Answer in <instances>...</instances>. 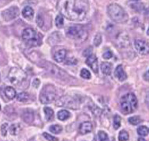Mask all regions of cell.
<instances>
[{
    "mask_svg": "<svg viewBox=\"0 0 149 141\" xmlns=\"http://www.w3.org/2000/svg\"><path fill=\"white\" fill-rule=\"evenodd\" d=\"M57 8L63 16L71 21H83L89 5L87 0H58Z\"/></svg>",
    "mask_w": 149,
    "mask_h": 141,
    "instance_id": "cell-1",
    "label": "cell"
},
{
    "mask_svg": "<svg viewBox=\"0 0 149 141\" xmlns=\"http://www.w3.org/2000/svg\"><path fill=\"white\" fill-rule=\"evenodd\" d=\"M107 14L114 22L117 23H124L127 22L128 15L122 6L116 3L110 4L107 7Z\"/></svg>",
    "mask_w": 149,
    "mask_h": 141,
    "instance_id": "cell-2",
    "label": "cell"
},
{
    "mask_svg": "<svg viewBox=\"0 0 149 141\" xmlns=\"http://www.w3.org/2000/svg\"><path fill=\"white\" fill-rule=\"evenodd\" d=\"M120 104L123 114H132L137 108V99L133 94L129 93L127 94L122 96Z\"/></svg>",
    "mask_w": 149,
    "mask_h": 141,
    "instance_id": "cell-3",
    "label": "cell"
},
{
    "mask_svg": "<svg viewBox=\"0 0 149 141\" xmlns=\"http://www.w3.org/2000/svg\"><path fill=\"white\" fill-rule=\"evenodd\" d=\"M66 36L71 39L84 41L88 37V32L81 25H72L66 30Z\"/></svg>",
    "mask_w": 149,
    "mask_h": 141,
    "instance_id": "cell-4",
    "label": "cell"
},
{
    "mask_svg": "<svg viewBox=\"0 0 149 141\" xmlns=\"http://www.w3.org/2000/svg\"><path fill=\"white\" fill-rule=\"evenodd\" d=\"M8 78L11 83L14 85H19L26 79L27 75L21 68H11L9 72Z\"/></svg>",
    "mask_w": 149,
    "mask_h": 141,
    "instance_id": "cell-5",
    "label": "cell"
},
{
    "mask_svg": "<svg viewBox=\"0 0 149 141\" xmlns=\"http://www.w3.org/2000/svg\"><path fill=\"white\" fill-rule=\"evenodd\" d=\"M55 96H56V92L54 87L52 85H47L43 87V89L41 91L40 101L43 104L52 103L54 100Z\"/></svg>",
    "mask_w": 149,
    "mask_h": 141,
    "instance_id": "cell-6",
    "label": "cell"
},
{
    "mask_svg": "<svg viewBox=\"0 0 149 141\" xmlns=\"http://www.w3.org/2000/svg\"><path fill=\"white\" fill-rule=\"evenodd\" d=\"M56 105L58 106H64V107H68V108H71L73 109H77L79 106L77 102L70 96H65V97L58 99L56 102Z\"/></svg>",
    "mask_w": 149,
    "mask_h": 141,
    "instance_id": "cell-7",
    "label": "cell"
},
{
    "mask_svg": "<svg viewBox=\"0 0 149 141\" xmlns=\"http://www.w3.org/2000/svg\"><path fill=\"white\" fill-rule=\"evenodd\" d=\"M22 38L27 42H35L38 40L37 32L32 28H27L22 33Z\"/></svg>",
    "mask_w": 149,
    "mask_h": 141,
    "instance_id": "cell-8",
    "label": "cell"
},
{
    "mask_svg": "<svg viewBox=\"0 0 149 141\" xmlns=\"http://www.w3.org/2000/svg\"><path fill=\"white\" fill-rule=\"evenodd\" d=\"M18 14H19V9L16 6H11L3 11L2 16L5 21H10L16 18L18 16Z\"/></svg>",
    "mask_w": 149,
    "mask_h": 141,
    "instance_id": "cell-9",
    "label": "cell"
},
{
    "mask_svg": "<svg viewBox=\"0 0 149 141\" xmlns=\"http://www.w3.org/2000/svg\"><path fill=\"white\" fill-rule=\"evenodd\" d=\"M134 45L136 51L141 55H147L149 53V44L142 40H136Z\"/></svg>",
    "mask_w": 149,
    "mask_h": 141,
    "instance_id": "cell-10",
    "label": "cell"
},
{
    "mask_svg": "<svg viewBox=\"0 0 149 141\" xmlns=\"http://www.w3.org/2000/svg\"><path fill=\"white\" fill-rule=\"evenodd\" d=\"M86 64L92 69L94 73L97 74L99 70V65H98V60L95 55H90L87 56Z\"/></svg>",
    "mask_w": 149,
    "mask_h": 141,
    "instance_id": "cell-11",
    "label": "cell"
},
{
    "mask_svg": "<svg viewBox=\"0 0 149 141\" xmlns=\"http://www.w3.org/2000/svg\"><path fill=\"white\" fill-rule=\"evenodd\" d=\"M114 75L119 81H125L127 79V75L124 70L122 65H118L114 70Z\"/></svg>",
    "mask_w": 149,
    "mask_h": 141,
    "instance_id": "cell-12",
    "label": "cell"
},
{
    "mask_svg": "<svg viewBox=\"0 0 149 141\" xmlns=\"http://www.w3.org/2000/svg\"><path fill=\"white\" fill-rule=\"evenodd\" d=\"M92 124L89 121H86V122L81 123V125H80L79 128V131L82 135H85L87 133L92 132Z\"/></svg>",
    "mask_w": 149,
    "mask_h": 141,
    "instance_id": "cell-13",
    "label": "cell"
},
{
    "mask_svg": "<svg viewBox=\"0 0 149 141\" xmlns=\"http://www.w3.org/2000/svg\"><path fill=\"white\" fill-rule=\"evenodd\" d=\"M66 56V50L65 49H60L55 52L54 55V60L58 63L63 62Z\"/></svg>",
    "mask_w": 149,
    "mask_h": 141,
    "instance_id": "cell-14",
    "label": "cell"
},
{
    "mask_svg": "<svg viewBox=\"0 0 149 141\" xmlns=\"http://www.w3.org/2000/svg\"><path fill=\"white\" fill-rule=\"evenodd\" d=\"M22 15L24 18L32 19L34 16V11L31 6H25L22 11Z\"/></svg>",
    "mask_w": 149,
    "mask_h": 141,
    "instance_id": "cell-15",
    "label": "cell"
},
{
    "mask_svg": "<svg viewBox=\"0 0 149 141\" xmlns=\"http://www.w3.org/2000/svg\"><path fill=\"white\" fill-rule=\"evenodd\" d=\"M22 118L24 120V122L26 123H32L34 120V114L31 110H26L23 114Z\"/></svg>",
    "mask_w": 149,
    "mask_h": 141,
    "instance_id": "cell-16",
    "label": "cell"
},
{
    "mask_svg": "<svg viewBox=\"0 0 149 141\" xmlns=\"http://www.w3.org/2000/svg\"><path fill=\"white\" fill-rule=\"evenodd\" d=\"M5 95L6 96V98L10 99V100H12L14 99L15 97H16V90L11 87H7L5 89Z\"/></svg>",
    "mask_w": 149,
    "mask_h": 141,
    "instance_id": "cell-17",
    "label": "cell"
},
{
    "mask_svg": "<svg viewBox=\"0 0 149 141\" xmlns=\"http://www.w3.org/2000/svg\"><path fill=\"white\" fill-rule=\"evenodd\" d=\"M111 70H112V65L110 63H102L101 64V70L104 75H111Z\"/></svg>",
    "mask_w": 149,
    "mask_h": 141,
    "instance_id": "cell-18",
    "label": "cell"
},
{
    "mask_svg": "<svg viewBox=\"0 0 149 141\" xmlns=\"http://www.w3.org/2000/svg\"><path fill=\"white\" fill-rule=\"evenodd\" d=\"M58 118L60 121H65V120H67L70 118V113L67 110H65V109H62V110H60L58 113Z\"/></svg>",
    "mask_w": 149,
    "mask_h": 141,
    "instance_id": "cell-19",
    "label": "cell"
},
{
    "mask_svg": "<svg viewBox=\"0 0 149 141\" xmlns=\"http://www.w3.org/2000/svg\"><path fill=\"white\" fill-rule=\"evenodd\" d=\"M44 114H45V118H46L47 121H51V120L54 117V111L52 108L50 107H45L44 109Z\"/></svg>",
    "mask_w": 149,
    "mask_h": 141,
    "instance_id": "cell-20",
    "label": "cell"
},
{
    "mask_svg": "<svg viewBox=\"0 0 149 141\" xmlns=\"http://www.w3.org/2000/svg\"><path fill=\"white\" fill-rule=\"evenodd\" d=\"M20 130H21V126H20L19 124H14V125H11L10 128V133L13 136L17 135L19 133Z\"/></svg>",
    "mask_w": 149,
    "mask_h": 141,
    "instance_id": "cell-21",
    "label": "cell"
},
{
    "mask_svg": "<svg viewBox=\"0 0 149 141\" xmlns=\"http://www.w3.org/2000/svg\"><path fill=\"white\" fill-rule=\"evenodd\" d=\"M17 100L18 102H27L29 99V95L26 92H22L16 95Z\"/></svg>",
    "mask_w": 149,
    "mask_h": 141,
    "instance_id": "cell-22",
    "label": "cell"
},
{
    "mask_svg": "<svg viewBox=\"0 0 149 141\" xmlns=\"http://www.w3.org/2000/svg\"><path fill=\"white\" fill-rule=\"evenodd\" d=\"M49 130H50V132H52V133L58 134V133H60L63 131V128H62V126H60L58 125H51L50 128H49Z\"/></svg>",
    "mask_w": 149,
    "mask_h": 141,
    "instance_id": "cell-23",
    "label": "cell"
},
{
    "mask_svg": "<svg viewBox=\"0 0 149 141\" xmlns=\"http://www.w3.org/2000/svg\"><path fill=\"white\" fill-rule=\"evenodd\" d=\"M129 133L125 130L121 131L118 135V140L119 141H127L129 140Z\"/></svg>",
    "mask_w": 149,
    "mask_h": 141,
    "instance_id": "cell-24",
    "label": "cell"
},
{
    "mask_svg": "<svg viewBox=\"0 0 149 141\" xmlns=\"http://www.w3.org/2000/svg\"><path fill=\"white\" fill-rule=\"evenodd\" d=\"M141 121H142V120H141V117H138V116H134V117H130V118H129V122L133 125H139Z\"/></svg>",
    "mask_w": 149,
    "mask_h": 141,
    "instance_id": "cell-25",
    "label": "cell"
},
{
    "mask_svg": "<svg viewBox=\"0 0 149 141\" xmlns=\"http://www.w3.org/2000/svg\"><path fill=\"white\" fill-rule=\"evenodd\" d=\"M137 133L141 136H146L148 133V128L146 126H140L137 128Z\"/></svg>",
    "mask_w": 149,
    "mask_h": 141,
    "instance_id": "cell-26",
    "label": "cell"
},
{
    "mask_svg": "<svg viewBox=\"0 0 149 141\" xmlns=\"http://www.w3.org/2000/svg\"><path fill=\"white\" fill-rule=\"evenodd\" d=\"M121 117L118 116V115H114V122H113V125H114V129H118L119 128L120 126H121Z\"/></svg>",
    "mask_w": 149,
    "mask_h": 141,
    "instance_id": "cell-27",
    "label": "cell"
},
{
    "mask_svg": "<svg viewBox=\"0 0 149 141\" xmlns=\"http://www.w3.org/2000/svg\"><path fill=\"white\" fill-rule=\"evenodd\" d=\"M64 24V19L63 15H58L55 18V25L58 28H62Z\"/></svg>",
    "mask_w": 149,
    "mask_h": 141,
    "instance_id": "cell-28",
    "label": "cell"
},
{
    "mask_svg": "<svg viewBox=\"0 0 149 141\" xmlns=\"http://www.w3.org/2000/svg\"><path fill=\"white\" fill-rule=\"evenodd\" d=\"M98 136H99V140L100 141H109L107 134L103 131H99Z\"/></svg>",
    "mask_w": 149,
    "mask_h": 141,
    "instance_id": "cell-29",
    "label": "cell"
},
{
    "mask_svg": "<svg viewBox=\"0 0 149 141\" xmlns=\"http://www.w3.org/2000/svg\"><path fill=\"white\" fill-rule=\"evenodd\" d=\"M81 76L84 79H91V73L89 72V70H88L85 68H83L81 70Z\"/></svg>",
    "mask_w": 149,
    "mask_h": 141,
    "instance_id": "cell-30",
    "label": "cell"
},
{
    "mask_svg": "<svg viewBox=\"0 0 149 141\" xmlns=\"http://www.w3.org/2000/svg\"><path fill=\"white\" fill-rule=\"evenodd\" d=\"M101 42H102V35L100 33H97L94 38V45L98 47L99 45H100Z\"/></svg>",
    "mask_w": 149,
    "mask_h": 141,
    "instance_id": "cell-31",
    "label": "cell"
},
{
    "mask_svg": "<svg viewBox=\"0 0 149 141\" xmlns=\"http://www.w3.org/2000/svg\"><path fill=\"white\" fill-rule=\"evenodd\" d=\"M36 24L39 27H43V16L40 14H38L37 17H36Z\"/></svg>",
    "mask_w": 149,
    "mask_h": 141,
    "instance_id": "cell-32",
    "label": "cell"
},
{
    "mask_svg": "<svg viewBox=\"0 0 149 141\" xmlns=\"http://www.w3.org/2000/svg\"><path fill=\"white\" fill-rule=\"evenodd\" d=\"M7 129H8V124L5 123L1 126V133L3 136H6V133H7Z\"/></svg>",
    "mask_w": 149,
    "mask_h": 141,
    "instance_id": "cell-33",
    "label": "cell"
},
{
    "mask_svg": "<svg viewBox=\"0 0 149 141\" xmlns=\"http://www.w3.org/2000/svg\"><path fill=\"white\" fill-rule=\"evenodd\" d=\"M43 136H44V137H45V139H46V140H47L48 141H58L57 138H55V137H54V136L49 135V134H47V133H43Z\"/></svg>",
    "mask_w": 149,
    "mask_h": 141,
    "instance_id": "cell-34",
    "label": "cell"
},
{
    "mask_svg": "<svg viewBox=\"0 0 149 141\" xmlns=\"http://www.w3.org/2000/svg\"><path fill=\"white\" fill-rule=\"evenodd\" d=\"M132 6H133V8L134 9V10H136V11H141V10H143V9H144V5H143V4H141V3L133 4V5H132Z\"/></svg>",
    "mask_w": 149,
    "mask_h": 141,
    "instance_id": "cell-35",
    "label": "cell"
},
{
    "mask_svg": "<svg viewBox=\"0 0 149 141\" xmlns=\"http://www.w3.org/2000/svg\"><path fill=\"white\" fill-rule=\"evenodd\" d=\"M113 56V54H112V52L111 51H107L105 53H103V59H105V60H109V59H111V57Z\"/></svg>",
    "mask_w": 149,
    "mask_h": 141,
    "instance_id": "cell-36",
    "label": "cell"
},
{
    "mask_svg": "<svg viewBox=\"0 0 149 141\" xmlns=\"http://www.w3.org/2000/svg\"><path fill=\"white\" fill-rule=\"evenodd\" d=\"M77 63V60L73 59V58H69L66 61V64L68 65H75Z\"/></svg>",
    "mask_w": 149,
    "mask_h": 141,
    "instance_id": "cell-37",
    "label": "cell"
},
{
    "mask_svg": "<svg viewBox=\"0 0 149 141\" xmlns=\"http://www.w3.org/2000/svg\"><path fill=\"white\" fill-rule=\"evenodd\" d=\"M91 50H92V48H88V49H87L86 50H84V56H90V55H92L91 52H89V51H91Z\"/></svg>",
    "mask_w": 149,
    "mask_h": 141,
    "instance_id": "cell-38",
    "label": "cell"
},
{
    "mask_svg": "<svg viewBox=\"0 0 149 141\" xmlns=\"http://www.w3.org/2000/svg\"><path fill=\"white\" fill-rule=\"evenodd\" d=\"M40 80H39L38 79H36L35 80H34V82H33V87H36V88H37V87H39V86H40Z\"/></svg>",
    "mask_w": 149,
    "mask_h": 141,
    "instance_id": "cell-39",
    "label": "cell"
},
{
    "mask_svg": "<svg viewBox=\"0 0 149 141\" xmlns=\"http://www.w3.org/2000/svg\"><path fill=\"white\" fill-rule=\"evenodd\" d=\"M144 79L145 81H149V70H147L146 72L144 74Z\"/></svg>",
    "mask_w": 149,
    "mask_h": 141,
    "instance_id": "cell-40",
    "label": "cell"
},
{
    "mask_svg": "<svg viewBox=\"0 0 149 141\" xmlns=\"http://www.w3.org/2000/svg\"><path fill=\"white\" fill-rule=\"evenodd\" d=\"M146 103L149 105V94H148L146 96Z\"/></svg>",
    "mask_w": 149,
    "mask_h": 141,
    "instance_id": "cell-41",
    "label": "cell"
},
{
    "mask_svg": "<svg viewBox=\"0 0 149 141\" xmlns=\"http://www.w3.org/2000/svg\"><path fill=\"white\" fill-rule=\"evenodd\" d=\"M138 141H146V140H145L144 138H139Z\"/></svg>",
    "mask_w": 149,
    "mask_h": 141,
    "instance_id": "cell-42",
    "label": "cell"
},
{
    "mask_svg": "<svg viewBox=\"0 0 149 141\" xmlns=\"http://www.w3.org/2000/svg\"><path fill=\"white\" fill-rule=\"evenodd\" d=\"M147 33H148V35L149 36V28H148V32H147Z\"/></svg>",
    "mask_w": 149,
    "mask_h": 141,
    "instance_id": "cell-43",
    "label": "cell"
},
{
    "mask_svg": "<svg viewBox=\"0 0 149 141\" xmlns=\"http://www.w3.org/2000/svg\"><path fill=\"white\" fill-rule=\"evenodd\" d=\"M133 1H138V0H133Z\"/></svg>",
    "mask_w": 149,
    "mask_h": 141,
    "instance_id": "cell-44",
    "label": "cell"
},
{
    "mask_svg": "<svg viewBox=\"0 0 149 141\" xmlns=\"http://www.w3.org/2000/svg\"><path fill=\"white\" fill-rule=\"evenodd\" d=\"M0 109H1V106H0Z\"/></svg>",
    "mask_w": 149,
    "mask_h": 141,
    "instance_id": "cell-45",
    "label": "cell"
},
{
    "mask_svg": "<svg viewBox=\"0 0 149 141\" xmlns=\"http://www.w3.org/2000/svg\"><path fill=\"white\" fill-rule=\"evenodd\" d=\"M148 132H149V129H148Z\"/></svg>",
    "mask_w": 149,
    "mask_h": 141,
    "instance_id": "cell-46",
    "label": "cell"
}]
</instances>
